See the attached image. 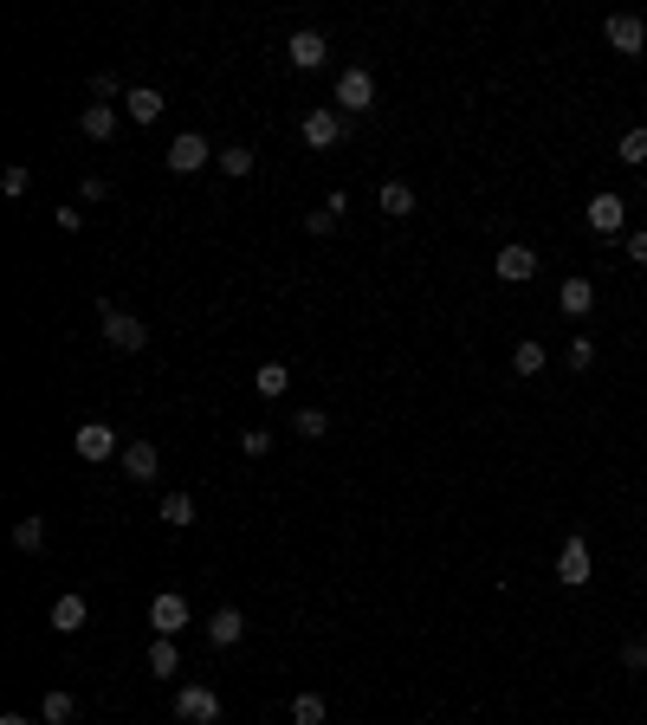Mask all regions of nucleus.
<instances>
[{
    "label": "nucleus",
    "instance_id": "nucleus-1",
    "mask_svg": "<svg viewBox=\"0 0 647 725\" xmlns=\"http://www.w3.org/2000/svg\"><path fill=\"white\" fill-rule=\"evenodd\" d=\"M91 311L104 318V337H110V350H143V344H149V324L136 318V311H117L110 298H98Z\"/></svg>",
    "mask_w": 647,
    "mask_h": 725
},
{
    "label": "nucleus",
    "instance_id": "nucleus-2",
    "mask_svg": "<svg viewBox=\"0 0 647 725\" xmlns=\"http://www.w3.org/2000/svg\"><path fill=\"white\" fill-rule=\"evenodd\" d=\"M214 156H220V149H214L201 130H182V136L169 143V156H162V162H169V175H201Z\"/></svg>",
    "mask_w": 647,
    "mask_h": 725
},
{
    "label": "nucleus",
    "instance_id": "nucleus-3",
    "mask_svg": "<svg viewBox=\"0 0 647 725\" xmlns=\"http://www.w3.org/2000/svg\"><path fill=\"white\" fill-rule=\"evenodd\" d=\"M337 111H350V117L376 111V78H369V65H343L337 72Z\"/></svg>",
    "mask_w": 647,
    "mask_h": 725
},
{
    "label": "nucleus",
    "instance_id": "nucleus-4",
    "mask_svg": "<svg viewBox=\"0 0 647 725\" xmlns=\"http://www.w3.org/2000/svg\"><path fill=\"white\" fill-rule=\"evenodd\" d=\"M298 136H305L311 149H337L343 143V111L337 104H311V111L298 117Z\"/></svg>",
    "mask_w": 647,
    "mask_h": 725
},
{
    "label": "nucleus",
    "instance_id": "nucleus-5",
    "mask_svg": "<svg viewBox=\"0 0 647 725\" xmlns=\"http://www.w3.org/2000/svg\"><path fill=\"white\" fill-rule=\"evenodd\" d=\"M602 39H609L622 59H641L647 52V20L641 13H609V20H602Z\"/></svg>",
    "mask_w": 647,
    "mask_h": 725
},
{
    "label": "nucleus",
    "instance_id": "nucleus-6",
    "mask_svg": "<svg viewBox=\"0 0 647 725\" xmlns=\"http://www.w3.org/2000/svg\"><path fill=\"white\" fill-rule=\"evenodd\" d=\"M538 266H544V259L531 253L525 240H505L499 253H492V272H499L505 285H525V279H538Z\"/></svg>",
    "mask_w": 647,
    "mask_h": 725
},
{
    "label": "nucleus",
    "instance_id": "nucleus-7",
    "mask_svg": "<svg viewBox=\"0 0 647 725\" xmlns=\"http://www.w3.org/2000/svg\"><path fill=\"white\" fill-rule=\"evenodd\" d=\"M583 221H589V227H596V234H602V240H609V234H622V227H628V201H622V195H615V188H602V195H589V208H583Z\"/></svg>",
    "mask_w": 647,
    "mask_h": 725
},
{
    "label": "nucleus",
    "instance_id": "nucleus-8",
    "mask_svg": "<svg viewBox=\"0 0 647 725\" xmlns=\"http://www.w3.org/2000/svg\"><path fill=\"white\" fill-rule=\"evenodd\" d=\"M589 577H596V564H589V544L570 531V538H563V551H557V583H563V590H583Z\"/></svg>",
    "mask_w": 647,
    "mask_h": 725
},
{
    "label": "nucleus",
    "instance_id": "nucleus-9",
    "mask_svg": "<svg viewBox=\"0 0 647 725\" xmlns=\"http://www.w3.org/2000/svg\"><path fill=\"white\" fill-rule=\"evenodd\" d=\"M175 719H188V725H214V719H220V693H214V687H201V680H195V687H182V693H175Z\"/></svg>",
    "mask_w": 647,
    "mask_h": 725
},
{
    "label": "nucleus",
    "instance_id": "nucleus-10",
    "mask_svg": "<svg viewBox=\"0 0 647 725\" xmlns=\"http://www.w3.org/2000/svg\"><path fill=\"white\" fill-rule=\"evenodd\" d=\"M72 447H78V460H91V467H98V460H117L123 447H117V434H110V421H85V428L72 434Z\"/></svg>",
    "mask_w": 647,
    "mask_h": 725
},
{
    "label": "nucleus",
    "instance_id": "nucleus-11",
    "mask_svg": "<svg viewBox=\"0 0 647 725\" xmlns=\"http://www.w3.org/2000/svg\"><path fill=\"white\" fill-rule=\"evenodd\" d=\"M188 622H195V609H188V603H182L175 590H162L156 603H149V628H156V635H169V641H175V635H182Z\"/></svg>",
    "mask_w": 647,
    "mask_h": 725
},
{
    "label": "nucleus",
    "instance_id": "nucleus-12",
    "mask_svg": "<svg viewBox=\"0 0 647 725\" xmlns=\"http://www.w3.org/2000/svg\"><path fill=\"white\" fill-rule=\"evenodd\" d=\"M117 467H123V480H136V486H149L162 473V454H156V441H130L117 454Z\"/></svg>",
    "mask_w": 647,
    "mask_h": 725
},
{
    "label": "nucleus",
    "instance_id": "nucleus-13",
    "mask_svg": "<svg viewBox=\"0 0 647 725\" xmlns=\"http://www.w3.org/2000/svg\"><path fill=\"white\" fill-rule=\"evenodd\" d=\"M285 52H292V65H298V72H318V65L330 59V39L318 33V26H298V33H292V46H285Z\"/></svg>",
    "mask_w": 647,
    "mask_h": 725
},
{
    "label": "nucleus",
    "instance_id": "nucleus-14",
    "mask_svg": "<svg viewBox=\"0 0 647 725\" xmlns=\"http://www.w3.org/2000/svg\"><path fill=\"white\" fill-rule=\"evenodd\" d=\"M162 111H169V98H162L156 85H130V98H123V117H130V123H143V130H149Z\"/></svg>",
    "mask_w": 647,
    "mask_h": 725
},
{
    "label": "nucleus",
    "instance_id": "nucleus-15",
    "mask_svg": "<svg viewBox=\"0 0 647 725\" xmlns=\"http://www.w3.org/2000/svg\"><path fill=\"white\" fill-rule=\"evenodd\" d=\"M208 641H214V648H240V641H246V615L233 609V603H220L208 615Z\"/></svg>",
    "mask_w": 647,
    "mask_h": 725
},
{
    "label": "nucleus",
    "instance_id": "nucleus-16",
    "mask_svg": "<svg viewBox=\"0 0 647 725\" xmlns=\"http://www.w3.org/2000/svg\"><path fill=\"white\" fill-rule=\"evenodd\" d=\"M544 369H550V350L538 344V337H518V344H512V376H544Z\"/></svg>",
    "mask_w": 647,
    "mask_h": 725
},
{
    "label": "nucleus",
    "instance_id": "nucleus-17",
    "mask_svg": "<svg viewBox=\"0 0 647 725\" xmlns=\"http://www.w3.org/2000/svg\"><path fill=\"white\" fill-rule=\"evenodd\" d=\"M143 667L156 680H175V674H182V648H175L169 635H156V641H149V654H143Z\"/></svg>",
    "mask_w": 647,
    "mask_h": 725
},
{
    "label": "nucleus",
    "instance_id": "nucleus-18",
    "mask_svg": "<svg viewBox=\"0 0 647 725\" xmlns=\"http://www.w3.org/2000/svg\"><path fill=\"white\" fill-rule=\"evenodd\" d=\"M91 622V603H85V596H59V603H52V628H59V635H78V628H85Z\"/></svg>",
    "mask_w": 647,
    "mask_h": 725
},
{
    "label": "nucleus",
    "instance_id": "nucleus-19",
    "mask_svg": "<svg viewBox=\"0 0 647 725\" xmlns=\"http://www.w3.org/2000/svg\"><path fill=\"white\" fill-rule=\"evenodd\" d=\"M557 305H563V318H589V311H596V285L589 279H563Z\"/></svg>",
    "mask_w": 647,
    "mask_h": 725
},
{
    "label": "nucleus",
    "instance_id": "nucleus-20",
    "mask_svg": "<svg viewBox=\"0 0 647 725\" xmlns=\"http://www.w3.org/2000/svg\"><path fill=\"white\" fill-rule=\"evenodd\" d=\"M78 130H85L91 143H110V136H117V111H110V104H85V117H78Z\"/></svg>",
    "mask_w": 647,
    "mask_h": 725
},
{
    "label": "nucleus",
    "instance_id": "nucleus-21",
    "mask_svg": "<svg viewBox=\"0 0 647 725\" xmlns=\"http://www.w3.org/2000/svg\"><path fill=\"white\" fill-rule=\"evenodd\" d=\"M382 214H389V221H408V214H415V188L408 182H382Z\"/></svg>",
    "mask_w": 647,
    "mask_h": 725
},
{
    "label": "nucleus",
    "instance_id": "nucleus-22",
    "mask_svg": "<svg viewBox=\"0 0 647 725\" xmlns=\"http://www.w3.org/2000/svg\"><path fill=\"white\" fill-rule=\"evenodd\" d=\"M253 149H246V143H227V149H220V156H214V169L220 175H233V182H246V175H253Z\"/></svg>",
    "mask_w": 647,
    "mask_h": 725
},
{
    "label": "nucleus",
    "instance_id": "nucleus-23",
    "mask_svg": "<svg viewBox=\"0 0 647 725\" xmlns=\"http://www.w3.org/2000/svg\"><path fill=\"white\" fill-rule=\"evenodd\" d=\"M162 525H169V531L195 525V492H169V499H162Z\"/></svg>",
    "mask_w": 647,
    "mask_h": 725
},
{
    "label": "nucleus",
    "instance_id": "nucleus-24",
    "mask_svg": "<svg viewBox=\"0 0 647 725\" xmlns=\"http://www.w3.org/2000/svg\"><path fill=\"white\" fill-rule=\"evenodd\" d=\"M253 389L272 402V395H285V389H292V369H285V363H259V369H253Z\"/></svg>",
    "mask_w": 647,
    "mask_h": 725
},
{
    "label": "nucleus",
    "instance_id": "nucleus-25",
    "mask_svg": "<svg viewBox=\"0 0 647 725\" xmlns=\"http://www.w3.org/2000/svg\"><path fill=\"white\" fill-rule=\"evenodd\" d=\"M615 156H622L628 169H641V162H647V123H635V130H622V143H615Z\"/></svg>",
    "mask_w": 647,
    "mask_h": 725
},
{
    "label": "nucleus",
    "instance_id": "nucleus-26",
    "mask_svg": "<svg viewBox=\"0 0 647 725\" xmlns=\"http://www.w3.org/2000/svg\"><path fill=\"white\" fill-rule=\"evenodd\" d=\"M72 713H78L72 693H46V700H39V719L46 725H72Z\"/></svg>",
    "mask_w": 647,
    "mask_h": 725
},
{
    "label": "nucleus",
    "instance_id": "nucleus-27",
    "mask_svg": "<svg viewBox=\"0 0 647 725\" xmlns=\"http://www.w3.org/2000/svg\"><path fill=\"white\" fill-rule=\"evenodd\" d=\"M292 428L305 434V441H324V434H330V415H324V408H298V415H292Z\"/></svg>",
    "mask_w": 647,
    "mask_h": 725
},
{
    "label": "nucleus",
    "instance_id": "nucleus-28",
    "mask_svg": "<svg viewBox=\"0 0 647 725\" xmlns=\"http://www.w3.org/2000/svg\"><path fill=\"white\" fill-rule=\"evenodd\" d=\"M13 544H20V551H46V518H20V525H13Z\"/></svg>",
    "mask_w": 647,
    "mask_h": 725
},
{
    "label": "nucleus",
    "instance_id": "nucleus-29",
    "mask_svg": "<svg viewBox=\"0 0 647 725\" xmlns=\"http://www.w3.org/2000/svg\"><path fill=\"white\" fill-rule=\"evenodd\" d=\"M292 725H324V693H298L292 700Z\"/></svg>",
    "mask_w": 647,
    "mask_h": 725
},
{
    "label": "nucleus",
    "instance_id": "nucleus-30",
    "mask_svg": "<svg viewBox=\"0 0 647 725\" xmlns=\"http://www.w3.org/2000/svg\"><path fill=\"white\" fill-rule=\"evenodd\" d=\"M91 98L110 104V98H130V91H123V78H117V72H91Z\"/></svg>",
    "mask_w": 647,
    "mask_h": 725
},
{
    "label": "nucleus",
    "instance_id": "nucleus-31",
    "mask_svg": "<svg viewBox=\"0 0 647 725\" xmlns=\"http://www.w3.org/2000/svg\"><path fill=\"white\" fill-rule=\"evenodd\" d=\"M240 454H246V460H266V454H272V434H266V428H246V434H240Z\"/></svg>",
    "mask_w": 647,
    "mask_h": 725
},
{
    "label": "nucleus",
    "instance_id": "nucleus-32",
    "mask_svg": "<svg viewBox=\"0 0 647 725\" xmlns=\"http://www.w3.org/2000/svg\"><path fill=\"white\" fill-rule=\"evenodd\" d=\"M563 363H570V369H589V363H596V344H589V337H576V344L563 350Z\"/></svg>",
    "mask_w": 647,
    "mask_h": 725
},
{
    "label": "nucleus",
    "instance_id": "nucleus-33",
    "mask_svg": "<svg viewBox=\"0 0 647 725\" xmlns=\"http://www.w3.org/2000/svg\"><path fill=\"white\" fill-rule=\"evenodd\" d=\"M0 188H7V195H13V201H20V195H26V188H33V175H26V169H20V162H13V169H7V175H0Z\"/></svg>",
    "mask_w": 647,
    "mask_h": 725
},
{
    "label": "nucleus",
    "instance_id": "nucleus-34",
    "mask_svg": "<svg viewBox=\"0 0 647 725\" xmlns=\"http://www.w3.org/2000/svg\"><path fill=\"white\" fill-rule=\"evenodd\" d=\"M330 227H337V214H330V208H311V214H305V234H318V240H324Z\"/></svg>",
    "mask_w": 647,
    "mask_h": 725
},
{
    "label": "nucleus",
    "instance_id": "nucleus-35",
    "mask_svg": "<svg viewBox=\"0 0 647 725\" xmlns=\"http://www.w3.org/2000/svg\"><path fill=\"white\" fill-rule=\"evenodd\" d=\"M104 195H110V182H104V175H85V188H78V201L91 208V201H104Z\"/></svg>",
    "mask_w": 647,
    "mask_h": 725
},
{
    "label": "nucleus",
    "instance_id": "nucleus-36",
    "mask_svg": "<svg viewBox=\"0 0 647 725\" xmlns=\"http://www.w3.org/2000/svg\"><path fill=\"white\" fill-rule=\"evenodd\" d=\"M622 667H647V641H622Z\"/></svg>",
    "mask_w": 647,
    "mask_h": 725
},
{
    "label": "nucleus",
    "instance_id": "nucleus-37",
    "mask_svg": "<svg viewBox=\"0 0 647 725\" xmlns=\"http://www.w3.org/2000/svg\"><path fill=\"white\" fill-rule=\"evenodd\" d=\"M628 259H635V266H647V227H635V234H628Z\"/></svg>",
    "mask_w": 647,
    "mask_h": 725
},
{
    "label": "nucleus",
    "instance_id": "nucleus-38",
    "mask_svg": "<svg viewBox=\"0 0 647 725\" xmlns=\"http://www.w3.org/2000/svg\"><path fill=\"white\" fill-rule=\"evenodd\" d=\"M0 725H33V719H26V713H0Z\"/></svg>",
    "mask_w": 647,
    "mask_h": 725
}]
</instances>
